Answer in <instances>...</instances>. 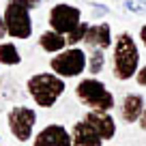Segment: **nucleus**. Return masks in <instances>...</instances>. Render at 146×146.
Wrapping results in <instances>:
<instances>
[{"label":"nucleus","instance_id":"obj_2","mask_svg":"<svg viewBox=\"0 0 146 146\" xmlns=\"http://www.w3.org/2000/svg\"><path fill=\"white\" fill-rule=\"evenodd\" d=\"M26 90L39 108L50 110V108H54V105L58 103V99L64 95L67 82H64V78L56 75L54 71H41V73H35V75L28 78Z\"/></svg>","mask_w":146,"mask_h":146},{"label":"nucleus","instance_id":"obj_11","mask_svg":"<svg viewBox=\"0 0 146 146\" xmlns=\"http://www.w3.org/2000/svg\"><path fill=\"white\" fill-rule=\"evenodd\" d=\"M84 45L88 47H101V50H108V47L114 45V35H112V26L108 22H99V24H90L86 32V39H84Z\"/></svg>","mask_w":146,"mask_h":146},{"label":"nucleus","instance_id":"obj_4","mask_svg":"<svg viewBox=\"0 0 146 146\" xmlns=\"http://www.w3.org/2000/svg\"><path fill=\"white\" fill-rule=\"evenodd\" d=\"M2 15H5L9 36L19 39V41H26L32 36V9L24 0H7Z\"/></svg>","mask_w":146,"mask_h":146},{"label":"nucleus","instance_id":"obj_21","mask_svg":"<svg viewBox=\"0 0 146 146\" xmlns=\"http://www.w3.org/2000/svg\"><path fill=\"white\" fill-rule=\"evenodd\" d=\"M24 2H26V5L30 7L32 11H35V9H39V7H41V2H43V0H24Z\"/></svg>","mask_w":146,"mask_h":146},{"label":"nucleus","instance_id":"obj_13","mask_svg":"<svg viewBox=\"0 0 146 146\" xmlns=\"http://www.w3.org/2000/svg\"><path fill=\"white\" fill-rule=\"evenodd\" d=\"M39 47H41L43 52H47V54L54 56V54L62 52L64 47H69V45H67V36L50 28V30H45L41 36H39Z\"/></svg>","mask_w":146,"mask_h":146},{"label":"nucleus","instance_id":"obj_19","mask_svg":"<svg viewBox=\"0 0 146 146\" xmlns=\"http://www.w3.org/2000/svg\"><path fill=\"white\" fill-rule=\"evenodd\" d=\"M9 35V32H7V24H5V15L0 13V39H5V36Z\"/></svg>","mask_w":146,"mask_h":146},{"label":"nucleus","instance_id":"obj_18","mask_svg":"<svg viewBox=\"0 0 146 146\" xmlns=\"http://www.w3.org/2000/svg\"><path fill=\"white\" fill-rule=\"evenodd\" d=\"M135 82H137V86L146 88V64H142V67L137 69V73H135Z\"/></svg>","mask_w":146,"mask_h":146},{"label":"nucleus","instance_id":"obj_20","mask_svg":"<svg viewBox=\"0 0 146 146\" xmlns=\"http://www.w3.org/2000/svg\"><path fill=\"white\" fill-rule=\"evenodd\" d=\"M137 36H140V43H142V45L146 47V24H144V26L140 28V32H137Z\"/></svg>","mask_w":146,"mask_h":146},{"label":"nucleus","instance_id":"obj_10","mask_svg":"<svg viewBox=\"0 0 146 146\" xmlns=\"http://www.w3.org/2000/svg\"><path fill=\"white\" fill-rule=\"evenodd\" d=\"M144 110H146V101H144V97H142L140 92H127V95L120 99V118L127 125L137 123Z\"/></svg>","mask_w":146,"mask_h":146},{"label":"nucleus","instance_id":"obj_5","mask_svg":"<svg viewBox=\"0 0 146 146\" xmlns=\"http://www.w3.org/2000/svg\"><path fill=\"white\" fill-rule=\"evenodd\" d=\"M88 69V54L82 47H64L62 52L52 56L50 60V71H54L56 75L69 80V78H80L84 71Z\"/></svg>","mask_w":146,"mask_h":146},{"label":"nucleus","instance_id":"obj_16","mask_svg":"<svg viewBox=\"0 0 146 146\" xmlns=\"http://www.w3.org/2000/svg\"><path fill=\"white\" fill-rule=\"evenodd\" d=\"M88 28H90V24H88V22H82L73 32H69V35H67V45H69V47H75V45H80V43H84Z\"/></svg>","mask_w":146,"mask_h":146},{"label":"nucleus","instance_id":"obj_15","mask_svg":"<svg viewBox=\"0 0 146 146\" xmlns=\"http://www.w3.org/2000/svg\"><path fill=\"white\" fill-rule=\"evenodd\" d=\"M103 69H105V50L92 47V52L88 54V69L86 71L90 73L92 78H97V75H101Z\"/></svg>","mask_w":146,"mask_h":146},{"label":"nucleus","instance_id":"obj_6","mask_svg":"<svg viewBox=\"0 0 146 146\" xmlns=\"http://www.w3.org/2000/svg\"><path fill=\"white\" fill-rule=\"evenodd\" d=\"M82 11L75 5H67V2H58L50 9V15H47V24H50L52 30L60 32V35L67 36L69 32H73L75 28L82 24Z\"/></svg>","mask_w":146,"mask_h":146},{"label":"nucleus","instance_id":"obj_14","mask_svg":"<svg viewBox=\"0 0 146 146\" xmlns=\"http://www.w3.org/2000/svg\"><path fill=\"white\" fill-rule=\"evenodd\" d=\"M22 62V54H19L17 45L11 41L0 43V64H7V67H15V64Z\"/></svg>","mask_w":146,"mask_h":146},{"label":"nucleus","instance_id":"obj_22","mask_svg":"<svg viewBox=\"0 0 146 146\" xmlns=\"http://www.w3.org/2000/svg\"><path fill=\"white\" fill-rule=\"evenodd\" d=\"M137 125H140L142 131H146V110L142 112V116H140V120H137Z\"/></svg>","mask_w":146,"mask_h":146},{"label":"nucleus","instance_id":"obj_7","mask_svg":"<svg viewBox=\"0 0 146 146\" xmlns=\"http://www.w3.org/2000/svg\"><path fill=\"white\" fill-rule=\"evenodd\" d=\"M7 123L17 142H28L32 137V129L36 125V112L26 105H15L7 114Z\"/></svg>","mask_w":146,"mask_h":146},{"label":"nucleus","instance_id":"obj_17","mask_svg":"<svg viewBox=\"0 0 146 146\" xmlns=\"http://www.w3.org/2000/svg\"><path fill=\"white\" fill-rule=\"evenodd\" d=\"M125 9L129 13H144L146 11V0H125Z\"/></svg>","mask_w":146,"mask_h":146},{"label":"nucleus","instance_id":"obj_9","mask_svg":"<svg viewBox=\"0 0 146 146\" xmlns=\"http://www.w3.org/2000/svg\"><path fill=\"white\" fill-rule=\"evenodd\" d=\"M84 120L103 137L105 142L112 140L116 135V120L110 112H101V110H90L84 114Z\"/></svg>","mask_w":146,"mask_h":146},{"label":"nucleus","instance_id":"obj_8","mask_svg":"<svg viewBox=\"0 0 146 146\" xmlns=\"http://www.w3.org/2000/svg\"><path fill=\"white\" fill-rule=\"evenodd\" d=\"M32 146H73V137H71V131H67L64 125L52 123L35 135Z\"/></svg>","mask_w":146,"mask_h":146},{"label":"nucleus","instance_id":"obj_1","mask_svg":"<svg viewBox=\"0 0 146 146\" xmlns=\"http://www.w3.org/2000/svg\"><path fill=\"white\" fill-rule=\"evenodd\" d=\"M140 47H137L133 35L120 32L112 45V75L118 82H129L135 78L140 64Z\"/></svg>","mask_w":146,"mask_h":146},{"label":"nucleus","instance_id":"obj_3","mask_svg":"<svg viewBox=\"0 0 146 146\" xmlns=\"http://www.w3.org/2000/svg\"><path fill=\"white\" fill-rule=\"evenodd\" d=\"M75 97L82 105H86L88 110H101V112H110L116 108V99L110 92V88L105 86L101 80L97 78H84L75 86Z\"/></svg>","mask_w":146,"mask_h":146},{"label":"nucleus","instance_id":"obj_12","mask_svg":"<svg viewBox=\"0 0 146 146\" xmlns=\"http://www.w3.org/2000/svg\"><path fill=\"white\" fill-rule=\"evenodd\" d=\"M71 137H73V146H103L105 142L84 118L71 127Z\"/></svg>","mask_w":146,"mask_h":146}]
</instances>
